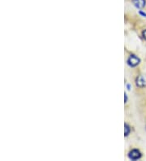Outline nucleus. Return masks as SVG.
I'll list each match as a JSON object with an SVG mask.
<instances>
[{"label": "nucleus", "instance_id": "1", "mask_svg": "<svg viewBox=\"0 0 146 161\" xmlns=\"http://www.w3.org/2000/svg\"><path fill=\"white\" fill-rule=\"evenodd\" d=\"M141 62V59L135 54L129 55L128 57H127V64L131 68H135L137 66L140 65Z\"/></svg>", "mask_w": 146, "mask_h": 161}, {"label": "nucleus", "instance_id": "6", "mask_svg": "<svg viewBox=\"0 0 146 161\" xmlns=\"http://www.w3.org/2000/svg\"><path fill=\"white\" fill-rule=\"evenodd\" d=\"M141 37L146 42V29H144L141 30Z\"/></svg>", "mask_w": 146, "mask_h": 161}, {"label": "nucleus", "instance_id": "5", "mask_svg": "<svg viewBox=\"0 0 146 161\" xmlns=\"http://www.w3.org/2000/svg\"><path fill=\"white\" fill-rule=\"evenodd\" d=\"M131 125H129V124H127V123H125L124 124V137L127 138V137H128L130 135V133H131Z\"/></svg>", "mask_w": 146, "mask_h": 161}, {"label": "nucleus", "instance_id": "4", "mask_svg": "<svg viewBox=\"0 0 146 161\" xmlns=\"http://www.w3.org/2000/svg\"><path fill=\"white\" fill-rule=\"evenodd\" d=\"M130 2L132 3V5L140 10L146 8V0H130Z\"/></svg>", "mask_w": 146, "mask_h": 161}, {"label": "nucleus", "instance_id": "3", "mask_svg": "<svg viewBox=\"0 0 146 161\" xmlns=\"http://www.w3.org/2000/svg\"><path fill=\"white\" fill-rule=\"evenodd\" d=\"M135 85L137 88L139 89H144L146 87V79L145 77L141 74H138L136 75V76L135 77Z\"/></svg>", "mask_w": 146, "mask_h": 161}, {"label": "nucleus", "instance_id": "2", "mask_svg": "<svg viewBox=\"0 0 146 161\" xmlns=\"http://www.w3.org/2000/svg\"><path fill=\"white\" fill-rule=\"evenodd\" d=\"M142 152L139 148H131L127 152V157L131 160H137L142 158Z\"/></svg>", "mask_w": 146, "mask_h": 161}, {"label": "nucleus", "instance_id": "8", "mask_svg": "<svg viewBox=\"0 0 146 161\" xmlns=\"http://www.w3.org/2000/svg\"><path fill=\"white\" fill-rule=\"evenodd\" d=\"M128 101V97H127V95L126 92H124V103L126 104Z\"/></svg>", "mask_w": 146, "mask_h": 161}, {"label": "nucleus", "instance_id": "9", "mask_svg": "<svg viewBox=\"0 0 146 161\" xmlns=\"http://www.w3.org/2000/svg\"><path fill=\"white\" fill-rule=\"evenodd\" d=\"M127 90H131V86L129 84H127Z\"/></svg>", "mask_w": 146, "mask_h": 161}, {"label": "nucleus", "instance_id": "7", "mask_svg": "<svg viewBox=\"0 0 146 161\" xmlns=\"http://www.w3.org/2000/svg\"><path fill=\"white\" fill-rule=\"evenodd\" d=\"M139 14H140L141 16H143V17H146V12L145 11L140 10L139 11Z\"/></svg>", "mask_w": 146, "mask_h": 161}]
</instances>
